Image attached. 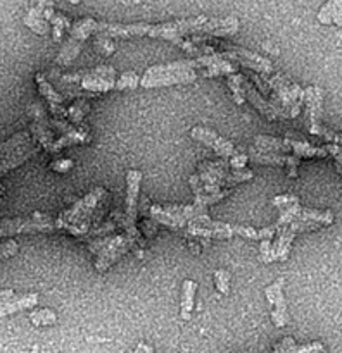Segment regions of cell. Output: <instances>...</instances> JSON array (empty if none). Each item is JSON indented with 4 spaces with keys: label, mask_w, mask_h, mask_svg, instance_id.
Instances as JSON below:
<instances>
[{
    "label": "cell",
    "mask_w": 342,
    "mask_h": 353,
    "mask_svg": "<svg viewBox=\"0 0 342 353\" xmlns=\"http://www.w3.org/2000/svg\"><path fill=\"white\" fill-rule=\"evenodd\" d=\"M14 299V292L12 290H0V303L7 302V300Z\"/></svg>",
    "instance_id": "cell-46"
},
{
    "label": "cell",
    "mask_w": 342,
    "mask_h": 353,
    "mask_svg": "<svg viewBox=\"0 0 342 353\" xmlns=\"http://www.w3.org/2000/svg\"><path fill=\"white\" fill-rule=\"evenodd\" d=\"M214 285L220 290V293H225V295H227V293L230 292V274H228L227 271H223V269L216 271L214 272Z\"/></svg>",
    "instance_id": "cell-39"
},
{
    "label": "cell",
    "mask_w": 342,
    "mask_h": 353,
    "mask_svg": "<svg viewBox=\"0 0 342 353\" xmlns=\"http://www.w3.org/2000/svg\"><path fill=\"white\" fill-rule=\"evenodd\" d=\"M325 148H327L328 154L334 155L335 161H337V171L342 172V147H341V145L327 143V145H325Z\"/></svg>",
    "instance_id": "cell-43"
},
{
    "label": "cell",
    "mask_w": 342,
    "mask_h": 353,
    "mask_svg": "<svg viewBox=\"0 0 342 353\" xmlns=\"http://www.w3.org/2000/svg\"><path fill=\"white\" fill-rule=\"evenodd\" d=\"M30 114H31V117H33L31 133H33L35 138H38V141H40L41 147H44L45 150H48V148L54 145L55 138H54V134L50 133V130H48L47 119H45V110L41 109L40 103H33L30 109Z\"/></svg>",
    "instance_id": "cell-15"
},
{
    "label": "cell",
    "mask_w": 342,
    "mask_h": 353,
    "mask_svg": "<svg viewBox=\"0 0 342 353\" xmlns=\"http://www.w3.org/2000/svg\"><path fill=\"white\" fill-rule=\"evenodd\" d=\"M52 124L61 131V138L54 141V145L48 148V152H57L61 150V148L69 147V145H75V143H88L90 138L86 131L78 130V128H75L73 124L64 123L62 119H54L52 121Z\"/></svg>",
    "instance_id": "cell-12"
},
{
    "label": "cell",
    "mask_w": 342,
    "mask_h": 353,
    "mask_svg": "<svg viewBox=\"0 0 342 353\" xmlns=\"http://www.w3.org/2000/svg\"><path fill=\"white\" fill-rule=\"evenodd\" d=\"M88 110V103L85 100H76L71 107L68 109V117L73 121V124H78L79 130L86 131L85 130V124H83V116L86 114Z\"/></svg>",
    "instance_id": "cell-33"
},
{
    "label": "cell",
    "mask_w": 342,
    "mask_h": 353,
    "mask_svg": "<svg viewBox=\"0 0 342 353\" xmlns=\"http://www.w3.org/2000/svg\"><path fill=\"white\" fill-rule=\"evenodd\" d=\"M240 76L242 74H231L227 78L228 83V88L231 90L234 93V99L237 103H244L245 102V92L242 88V83H240Z\"/></svg>",
    "instance_id": "cell-35"
},
{
    "label": "cell",
    "mask_w": 342,
    "mask_h": 353,
    "mask_svg": "<svg viewBox=\"0 0 342 353\" xmlns=\"http://www.w3.org/2000/svg\"><path fill=\"white\" fill-rule=\"evenodd\" d=\"M30 141H31V138H30V133H28V131L14 134V137L9 138L6 143L0 145V162L6 161L10 154H14V152L17 150V148L30 145Z\"/></svg>",
    "instance_id": "cell-29"
},
{
    "label": "cell",
    "mask_w": 342,
    "mask_h": 353,
    "mask_svg": "<svg viewBox=\"0 0 342 353\" xmlns=\"http://www.w3.org/2000/svg\"><path fill=\"white\" fill-rule=\"evenodd\" d=\"M196 290H197V283L196 281H183L182 285V319L189 321L192 317V310H193V296H196Z\"/></svg>",
    "instance_id": "cell-28"
},
{
    "label": "cell",
    "mask_w": 342,
    "mask_h": 353,
    "mask_svg": "<svg viewBox=\"0 0 342 353\" xmlns=\"http://www.w3.org/2000/svg\"><path fill=\"white\" fill-rule=\"evenodd\" d=\"M190 134H192L193 140L200 141V143H204L206 147L213 148V150L216 152L218 155H221V157L231 159V157H235V155H238L237 148L234 147V143H231V141L221 138L220 134H216L213 130H209V128L196 126V128H192Z\"/></svg>",
    "instance_id": "cell-9"
},
{
    "label": "cell",
    "mask_w": 342,
    "mask_h": 353,
    "mask_svg": "<svg viewBox=\"0 0 342 353\" xmlns=\"http://www.w3.org/2000/svg\"><path fill=\"white\" fill-rule=\"evenodd\" d=\"M223 55H225V59H228V61H235V62H238V64L245 65V68L254 69L256 74L258 76H265V74H269V72L275 71L272 65V62H269L268 59L263 57V55H259V54H254V52H251V50H245V48L231 47L230 50L223 52Z\"/></svg>",
    "instance_id": "cell-8"
},
{
    "label": "cell",
    "mask_w": 342,
    "mask_h": 353,
    "mask_svg": "<svg viewBox=\"0 0 342 353\" xmlns=\"http://www.w3.org/2000/svg\"><path fill=\"white\" fill-rule=\"evenodd\" d=\"M138 85H140V78H138L137 72H133V71L123 72V74H121V78L116 81L117 90H135Z\"/></svg>",
    "instance_id": "cell-36"
},
{
    "label": "cell",
    "mask_w": 342,
    "mask_h": 353,
    "mask_svg": "<svg viewBox=\"0 0 342 353\" xmlns=\"http://www.w3.org/2000/svg\"><path fill=\"white\" fill-rule=\"evenodd\" d=\"M197 79L196 71L189 72H169V74L155 76V78H142L140 85L144 88H155V86H168V85H189Z\"/></svg>",
    "instance_id": "cell-17"
},
{
    "label": "cell",
    "mask_w": 342,
    "mask_h": 353,
    "mask_svg": "<svg viewBox=\"0 0 342 353\" xmlns=\"http://www.w3.org/2000/svg\"><path fill=\"white\" fill-rule=\"evenodd\" d=\"M79 48H82V41L75 40V38H69L68 43L62 47V50L59 52L57 62L62 65H69L73 61H75L76 55L79 54Z\"/></svg>",
    "instance_id": "cell-32"
},
{
    "label": "cell",
    "mask_w": 342,
    "mask_h": 353,
    "mask_svg": "<svg viewBox=\"0 0 342 353\" xmlns=\"http://www.w3.org/2000/svg\"><path fill=\"white\" fill-rule=\"evenodd\" d=\"M145 216L151 217L155 224H162L171 230H182L199 217H207V207L192 203V205H151L145 210Z\"/></svg>",
    "instance_id": "cell-4"
},
{
    "label": "cell",
    "mask_w": 342,
    "mask_h": 353,
    "mask_svg": "<svg viewBox=\"0 0 342 353\" xmlns=\"http://www.w3.org/2000/svg\"><path fill=\"white\" fill-rule=\"evenodd\" d=\"M104 196H106V190L100 188V186L93 188L83 199L73 203L69 209H66L59 216V219L55 221V226L59 230H66L73 234H85L90 223H92L93 214L99 209V203L102 202Z\"/></svg>",
    "instance_id": "cell-3"
},
{
    "label": "cell",
    "mask_w": 342,
    "mask_h": 353,
    "mask_svg": "<svg viewBox=\"0 0 342 353\" xmlns=\"http://www.w3.org/2000/svg\"><path fill=\"white\" fill-rule=\"evenodd\" d=\"M283 279H276L273 285L265 290L266 300L272 303V321L276 327H283L289 324V314H287L285 296H283Z\"/></svg>",
    "instance_id": "cell-11"
},
{
    "label": "cell",
    "mask_w": 342,
    "mask_h": 353,
    "mask_svg": "<svg viewBox=\"0 0 342 353\" xmlns=\"http://www.w3.org/2000/svg\"><path fill=\"white\" fill-rule=\"evenodd\" d=\"M323 93L320 86H307L304 90V102L307 105V117H310V126L320 124L321 117V102H323Z\"/></svg>",
    "instance_id": "cell-20"
},
{
    "label": "cell",
    "mask_w": 342,
    "mask_h": 353,
    "mask_svg": "<svg viewBox=\"0 0 342 353\" xmlns=\"http://www.w3.org/2000/svg\"><path fill=\"white\" fill-rule=\"evenodd\" d=\"M23 23L38 34H48L52 30L50 23L45 19L44 10H41L40 7H33L31 10H28L26 16L23 17Z\"/></svg>",
    "instance_id": "cell-23"
},
{
    "label": "cell",
    "mask_w": 342,
    "mask_h": 353,
    "mask_svg": "<svg viewBox=\"0 0 342 353\" xmlns=\"http://www.w3.org/2000/svg\"><path fill=\"white\" fill-rule=\"evenodd\" d=\"M114 74H116V71L113 68H109V65H99L93 71L85 72V76L82 79V86L93 93L111 92V90L116 88Z\"/></svg>",
    "instance_id": "cell-10"
},
{
    "label": "cell",
    "mask_w": 342,
    "mask_h": 353,
    "mask_svg": "<svg viewBox=\"0 0 342 353\" xmlns=\"http://www.w3.org/2000/svg\"><path fill=\"white\" fill-rule=\"evenodd\" d=\"M234 233H237L242 238H247V240H259L258 230H252L249 226H234Z\"/></svg>",
    "instance_id": "cell-42"
},
{
    "label": "cell",
    "mask_w": 342,
    "mask_h": 353,
    "mask_svg": "<svg viewBox=\"0 0 342 353\" xmlns=\"http://www.w3.org/2000/svg\"><path fill=\"white\" fill-rule=\"evenodd\" d=\"M272 203L275 207H280V209H285V207L299 203V199H297L296 195H280V196H275V199L272 200Z\"/></svg>",
    "instance_id": "cell-40"
},
{
    "label": "cell",
    "mask_w": 342,
    "mask_h": 353,
    "mask_svg": "<svg viewBox=\"0 0 342 353\" xmlns=\"http://www.w3.org/2000/svg\"><path fill=\"white\" fill-rule=\"evenodd\" d=\"M272 353H327L321 343L296 345L294 338H283L278 345H275Z\"/></svg>",
    "instance_id": "cell-22"
},
{
    "label": "cell",
    "mask_w": 342,
    "mask_h": 353,
    "mask_svg": "<svg viewBox=\"0 0 342 353\" xmlns=\"http://www.w3.org/2000/svg\"><path fill=\"white\" fill-rule=\"evenodd\" d=\"M200 68V64L197 62V59H182V61L169 62V64L162 65H152L145 71L144 78H155V76L169 74V72H189L193 69Z\"/></svg>",
    "instance_id": "cell-18"
},
{
    "label": "cell",
    "mask_w": 342,
    "mask_h": 353,
    "mask_svg": "<svg viewBox=\"0 0 342 353\" xmlns=\"http://www.w3.org/2000/svg\"><path fill=\"white\" fill-rule=\"evenodd\" d=\"M249 159L252 162L266 165H287L289 168V176H297V165H299V159L296 155H285V154H269V152H261L258 148L252 147Z\"/></svg>",
    "instance_id": "cell-13"
},
{
    "label": "cell",
    "mask_w": 342,
    "mask_h": 353,
    "mask_svg": "<svg viewBox=\"0 0 342 353\" xmlns=\"http://www.w3.org/2000/svg\"><path fill=\"white\" fill-rule=\"evenodd\" d=\"M93 45H95V50H99L102 55H111L114 52V41L109 37H104V34H97L93 38Z\"/></svg>",
    "instance_id": "cell-37"
},
{
    "label": "cell",
    "mask_w": 342,
    "mask_h": 353,
    "mask_svg": "<svg viewBox=\"0 0 342 353\" xmlns=\"http://www.w3.org/2000/svg\"><path fill=\"white\" fill-rule=\"evenodd\" d=\"M294 238H296V233L290 231L289 228H282L276 233L275 241H272V247H269V252L261 259L265 264H269V262L275 261H287L290 254V245H292Z\"/></svg>",
    "instance_id": "cell-14"
},
{
    "label": "cell",
    "mask_w": 342,
    "mask_h": 353,
    "mask_svg": "<svg viewBox=\"0 0 342 353\" xmlns=\"http://www.w3.org/2000/svg\"><path fill=\"white\" fill-rule=\"evenodd\" d=\"M37 303H38L37 293H31V295H23V296H14V299L7 300V302L0 303V317L21 312V310L30 309V307L37 305Z\"/></svg>",
    "instance_id": "cell-21"
},
{
    "label": "cell",
    "mask_w": 342,
    "mask_h": 353,
    "mask_svg": "<svg viewBox=\"0 0 342 353\" xmlns=\"http://www.w3.org/2000/svg\"><path fill=\"white\" fill-rule=\"evenodd\" d=\"M235 71H237V65H235L234 62L225 59L223 54H216L213 64L204 71V76H207V78H209V76L211 78H214V76H221V74L231 76V74H237Z\"/></svg>",
    "instance_id": "cell-27"
},
{
    "label": "cell",
    "mask_w": 342,
    "mask_h": 353,
    "mask_svg": "<svg viewBox=\"0 0 342 353\" xmlns=\"http://www.w3.org/2000/svg\"><path fill=\"white\" fill-rule=\"evenodd\" d=\"M17 243L14 240L6 241V243H0V259L12 257V255L17 254Z\"/></svg>",
    "instance_id": "cell-41"
},
{
    "label": "cell",
    "mask_w": 342,
    "mask_h": 353,
    "mask_svg": "<svg viewBox=\"0 0 342 353\" xmlns=\"http://www.w3.org/2000/svg\"><path fill=\"white\" fill-rule=\"evenodd\" d=\"M287 143V147L290 148V152H294V155H296L297 159L301 157H306V159H311V157H327L328 152L327 148H320V147H313V145L307 143L304 138L301 137H289L287 134V138H283Z\"/></svg>",
    "instance_id": "cell-19"
},
{
    "label": "cell",
    "mask_w": 342,
    "mask_h": 353,
    "mask_svg": "<svg viewBox=\"0 0 342 353\" xmlns=\"http://www.w3.org/2000/svg\"><path fill=\"white\" fill-rule=\"evenodd\" d=\"M142 172L137 169H130L126 172V209L124 214H114L117 221V226H121L126 233V236L133 241L135 245H144L142 241V233L138 231L137 214H138V193H140Z\"/></svg>",
    "instance_id": "cell-5"
},
{
    "label": "cell",
    "mask_w": 342,
    "mask_h": 353,
    "mask_svg": "<svg viewBox=\"0 0 342 353\" xmlns=\"http://www.w3.org/2000/svg\"><path fill=\"white\" fill-rule=\"evenodd\" d=\"M247 161H249V155L238 154V155H235V157L230 159V165L234 168V171H242Z\"/></svg>",
    "instance_id": "cell-44"
},
{
    "label": "cell",
    "mask_w": 342,
    "mask_h": 353,
    "mask_svg": "<svg viewBox=\"0 0 342 353\" xmlns=\"http://www.w3.org/2000/svg\"><path fill=\"white\" fill-rule=\"evenodd\" d=\"M265 83H268L269 90L273 92V97L269 99V103L276 110L280 117L290 119L299 114L301 107L304 103V90L299 85L290 81L285 74L278 71H273L269 74L259 76Z\"/></svg>",
    "instance_id": "cell-2"
},
{
    "label": "cell",
    "mask_w": 342,
    "mask_h": 353,
    "mask_svg": "<svg viewBox=\"0 0 342 353\" xmlns=\"http://www.w3.org/2000/svg\"><path fill=\"white\" fill-rule=\"evenodd\" d=\"M52 169H54V171H59V172H66V171H69V169L73 168V161H69V159H61V161H55V162H52V165H50Z\"/></svg>",
    "instance_id": "cell-45"
},
{
    "label": "cell",
    "mask_w": 342,
    "mask_h": 353,
    "mask_svg": "<svg viewBox=\"0 0 342 353\" xmlns=\"http://www.w3.org/2000/svg\"><path fill=\"white\" fill-rule=\"evenodd\" d=\"M135 248V243L126 236V234H117V236L111 238L109 243L97 254L95 259V269L99 272H106L114 262L120 261L128 250Z\"/></svg>",
    "instance_id": "cell-7"
},
{
    "label": "cell",
    "mask_w": 342,
    "mask_h": 353,
    "mask_svg": "<svg viewBox=\"0 0 342 353\" xmlns=\"http://www.w3.org/2000/svg\"><path fill=\"white\" fill-rule=\"evenodd\" d=\"M35 79H37L40 93L48 100V103H50V105H62V100H64V97H62L61 93H59L57 90H55L54 86H52L50 83L45 79L44 72H38V74L35 76Z\"/></svg>",
    "instance_id": "cell-30"
},
{
    "label": "cell",
    "mask_w": 342,
    "mask_h": 353,
    "mask_svg": "<svg viewBox=\"0 0 342 353\" xmlns=\"http://www.w3.org/2000/svg\"><path fill=\"white\" fill-rule=\"evenodd\" d=\"M252 179V171L242 169V171H228L223 161L204 162L199 165V174L190 176V186L196 195L202 193H218L227 186L238 185Z\"/></svg>",
    "instance_id": "cell-1"
},
{
    "label": "cell",
    "mask_w": 342,
    "mask_h": 353,
    "mask_svg": "<svg viewBox=\"0 0 342 353\" xmlns=\"http://www.w3.org/2000/svg\"><path fill=\"white\" fill-rule=\"evenodd\" d=\"M318 21L323 24H337L342 28V2L341 0H332L327 2L318 12Z\"/></svg>",
    "instance_id": "cell-25"
},
{
    "label": "cell",
    "mask_w": 342,
    "mask_h": 353,
    "mask_svg": "<svg viewBox=\"0 0 342 353\" xmlns=\"http://www.w3.org/2000/svg\"><path fill=\"white\" fill-rule=\"evenodd\" d=\"M227 195H228L227 190H221V192L218 193H202V195H196V203H199V205L202 207H207L211 205V203L220 202V200L225 199Z\"/></svg>",
    "instance_id": "cell-38"
},
{
    "label": "cell",
    "mask_w": 342,
    "mask_h": 353,
    "mask_svg": "<svg viewBox=\"0 0 342 353\" xmlns=\"http://www.w3.org/2000/svg\"><path fill=\"white\" fill-rule=\"evenodd\" d=\"M57 230L54 221L47 216L35 214L30 219H3L0 221V236L7 234H21V233H41V231Z\"/></svg>",
    "instance_id": "cell-6"
},
{
    "label": "cell",
    "mask_w": 342,
    "mask_h": 353,
    "mask_svg": "<svg viewBox=\"0 0 342 353\" xmlns=\"http://www.w3.org/2000/svg\"><path fill=\"white\" fill-rule=\"evenodd\" d=\"M93 24H95V19H90V17L76 21V23H73L69 34H71V38H75V40L82 41L83 43V41L93 33Z\"/></svg>",
    "instance_id": "cell-31"
},
{
    "label": "cell",
    "mask_w": 342,
    "mask_h": 353,
    "mask_svg": "<svg viewBox=\"0 0 342 353\" xmlns=\"http://www.w3.org/2000/svg\"><path fill=\"white\" fill-rule=\"evenodd\" d=\"M135 353H154V350L151 347H147V345H138Z\"/></svg>",
    "instance_id": "cell-47"
},
{
    "label": "cell",
    "mask_w": 342,
    "mask_h": 353,
    "mask_svg": "<svg viewBox=\"0 0 342 353\" xmlns=\"http://www.w3.org/2000/svg\"><path fill=\"white\" fill-rule=\"evenodd\" d=\"M254 148H258L261 152H269V154H285V152H290L285 140H280V138L273 137H263V134L254 138Z\"/></svg>",
    "instance_id": "cell-26"
},
{
    "label": "cell",
    "mask_w": 342,
    "mask_h": 353,
    "mask_svg": "<svg viewBox=\"0 0 342 353\" xmlns=\"http://www.w3.org/2000/svg\"><path fill=\"white\" fill-rule=\"evenodd\" d=\"M30 321L35 326H52L57 323V316L50 309H40L30 314Z\"/></svg>",
    "instance_id": "cell-34"
},
{
    "label": "cell",
    "mask_w": 342,
    "mask_h": 353,
    "mask_svg": "<svg viewBox=\"0 0 342 353\" xmlns=\"http://www.w3.org/2000/svg\"><path fill=\"white\" fill-rule=\"evenodd\" d=\"M35 152H37V148L31 147V145H26V147L17 148V150L14 152V154H10L9 157L6 159V161L0 162V176L6 174V172L10 171V169H14V168H17V165H21V164H23V162H26L28 159H30L31 155L35 154Z\"/></svg>",
    "instance_id": "cell-24"
},
{
    "label": "cell",
    "mask_w": 342,
    "mask_h": 353,
    "mask_svg": "<svg viewBox=\"0 0 342 353\" xmlns=\"http://www.w3.org/2000/svg\"><path fill=\"white\" fill-rule=\"evenodd\" d=\"M240 83H242V88H244V92H245V100H249V102H251L252 105H254L256 109H258L259 112L266 117V119H269V121L280 119V116L276 114V110L273 109L272 103H269L268 100L261 95V93H258V90L252 86V83H249L244 76H240Z\"/></svg>",
    "instance_id": "cell-16"
}]
</instances>
